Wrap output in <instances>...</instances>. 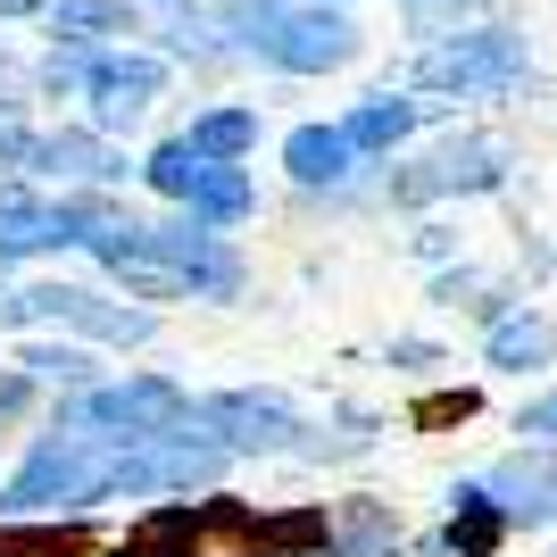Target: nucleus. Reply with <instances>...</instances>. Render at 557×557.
Wrapping results in <instances>:
<instances>
[{"label":"nucleus","mask_w":557,"mask_h":557,"mask_svg":"<svg viewBox=\"0 0 557 557\" xmlns=\"http://www.w3.org/2000/svg\"><path fill=\"white\" fill-rule=\"evenodd\" d=\"M159 92H166V59H150V50H100L92 75H84V100H92V125H100V134L141 125Z\"/></svg>","instance_id":"6e6552de"},{"label":"nucleus","mask_w":557,"mask_h":557,"mask_svg":"<svg viewBox=\"0 0 557 557\" xmlns=\"http://www.w3.org/2000/svg\"><path fill=\"white\" fill-rule=\"evenodd\" d=\"M184 209H191V216H209V225H242V216H258V184L242 175V159H209Z\"/></svg>","instance_id":"dca6fc26"},{"label":"nucleus","mask_w":557,"mask_h":557,"mask_svg":"<svg viewBox=\"0 0 557 557\" xmlns=\"http://www.w3.org/2000/svg\"><path fill=\"white\" fill-rule=\"evenodd\" d=\"M216 233H225V225H209V216H184V225H150V242H159V250L191 275V292H200V300H233V292H242V258H233Z\"/></svg>","instance_id":"9d476101"},{"label":"nucleus","mask_w":557,"mask_h":557,"mask_svg":"<svg viewBox=\"0 0 557 557\" xmlns=\"http://www.w3.org/2000/svg\"><path fill=\"white\" fill-rule=\"evenodd\" d=\"M25 399H34V374H25V367H9V374H0V417H17Z\"/></svg>","instance_id":"393cba45"},{"label":"nucleus","mask_w":557,"mask_h":557,"mask_svg":"<svg viewBox=\"0 0 557 557\" xmlns=\"http://www.w3.org/2000/svg\"><path fill=\"white\" fill-rule=\"evenodd\" d=\"M333 516H258L242 499H166L116 541V557H308Z\"/></svg>","instance_id":"f257e3e1"},{"label":"nucleus","mask_w":557,"mask_h":557,"mask_svg":"<svg viewBox=\"0 0 557 557\" xmlns=\"http://www.w3.org/2000/svg\"><path fill=\"white\" fill-rule=\"evenodd\" d=\"M342 9H349V0H342Z\"/></svg>","instance_id":"c85d7f7f"},{"label":"nucleus","mask_w":557,"mask_h":557,"mask_svg":"<svg viewBox=\"0 0 557 557\" xmlns=\"http://www.w3.org/2000/svg\"><path fill=\"white\" fill-rule=\"evenodd\" d=\"M191 424H200V442H216L225 458L292 449V433H300V417H292L275 392H216V399H191ZM191 424H184V433H191Z\"/></svg>","instance_id":"39448f33"},{"label":"nucleus","mask_w":557,"mask_h":557,"mask_svg":"<svg viewBox=\"0 0 557 557\" xmlns=\"http://www.w3.org/2000/svg\"><path fill=\"white\" fill-rule=\"evenodd\" d=\"M483 491L499 499L508 524H549V516H557V458H549V449H516L508 466H491V474H483Z\"/></svg>","instance_id":"9b49d317"},{"label":"nucleus","mask_w":557,"mask_h":557,"mask_svg":"<svg viewBox=\"0 0 557 557\" xmlns=\"http://www.w3.org/2000/svg\"><path fill=\"white\" fill-rule=\"evenodd\" d=\"M67 424H100V433H125V442H166L191 424V392L166 383V374H134V383H109V392H84Z\"/></svg>","instance_id":"20e7f679"},{"label":"nucleus","mask_w":557,"mask_h":557,"mask_svg":"<svg viewBox=\"0 0 557 557\" xmlns=\"http://www.w3.org/2000/svg\"><path fill=\"white\" fill-rule=\"evenodd\" d=\"M225 34L283 75H333L358 59V25L342 0H225Z\"/></svg>","instance_id":"f03ea898"},{"label":"nucleus","mask_w":557,"mask_h":557,"mask_svg":"<svg viewBox=\"0 0 557 557\" xmlns=\"http://www.w3.org/2000/svg\"><path fill=\"white\" fill-rule=\"evenodd\" d=\"M483 358H491V367H508V374L557 367V317H499L491 342H483Z\"/></svg>","instance_id":"6ab92c4d"},{"label":"nucleus","mask_w":557,"mask_h":557,"mask_svg":"<svg viewBox=\"0 0 557 557\" xmlns=\"http://www.w3.org/2000/svg\"><path fill=\"white\" fill-rule=\"evenodd\" d=\"M516 433H541V442H549V433H557V392H549V399H533V408L516 417Z\"/></svg>","instance_id":"a878e982"},{"label":"nucleus","mask_w":557,"mask_h":557,"mask_svg":"<svg viewBox=\"0 0 557 557\" xmlns=\"http://www.w3.org/2000/svg\"><path fill=\"white\" fill-rule=\"evenodd\" d=\"M67 242H84L75 200H42V191H25V184H0V267L25 258V250H67Z\"/></svg>","instance_id":"1a4fd4ad"},{"label":"nucleus","mask_w":557,"mask_h":557,"mask_svg":"<svg viewBox=\"0 0 557 557\" xmlns=\"http://www.w3.org/2000/svg\"><path fill=\"white\" fill-rule=\"evenodd\" d=\"M499 533H508L499 499H491L483 483H466L458 491V516H449V549H458V557H491V549H499Z\"/></svg>","instance_id":"412c9836"},{"label":"nucleus","mask_w":557,"mask_h":557,"mask_svg":"<svg viewBox=\"0 0 557 557\" xmlns=\"http://www.w3.org/2000/svg\"><path fill=\"white\" fill-rule=\"evenodd\" d=\"M333 557H399V516L383 508V499H349V508H333Z\"/></svg>","instance_id":"f3484780"},{"label":"nucleus","mask_w":557,"mask_h":557,"mask_svg":"<svg viewBox=\"0 0 557 557\" xmlns=\"http://www.w3.org/2000/svg\"><path fill=\"white\" fill-rule=\"evenodd\" d=\"M200 150H191V134H175V141H159V150H150V166H141V175H150V191H166V200H191V184H200Z\"/></svg>","instance_id":"5701e85b"},{"label":"nucleus","mask_w":557,"mask_h":557,"mask_svg":"<svg viewBox=\"0 0 557 557\" xmlns=\"http://www.w3.org/2000/svg\"><path fill=\"white\" fill-rule=\"evenodd\" d=\"M191 150H200V159H250L258 150V109H242V100H233V109H200L191 116Z\"/></svg>","instance_id":"aec40b11"},{"label":"nucleus","mask_w":557,"mask_h":557,"mask_svg":"<svg viewBox=\"0 0 557 557\" xmlns=\"http://www.w3.org/2000/svg\"><path fill=\"white\" fill-rule=\"evenodd\" d=\"M50 42H84V50H109L125 42V34H141L134 0H50Z\"/></svg>","instance_id":"4468645a"},{"label":"nucleus","mask_w":557,"mask_h":557,"mask_svg":"<svg viewBox=\"0 0 557 557\" xmlns=\"http://www.w3.org/2000/svg\"><path fill=\"white\" fill-rule=\"evenodd\" d=\"M0 325H75V333H92V342L134 349V342L159 333V317H150V308H125V300H100L84 283H25V292L0 300Z\"/></svg>","instance_id":"7ed1b4c3"},{"label":"nucleus","mask_w":557,"mask_h":557,"mask_svg":"<svg viewBox=\"0 0 557 557\" xmlns=\"http://www.w3.org/2000/svg\"><path fill=\"white\" fill-rule=\"evenodd\" d=\"M399 9H408L417 25H442V17H458V0H399Z\"/></svg>","instance_id":"bb28decb"},{"label":"nucleus","mask_w":557,"mask_h":557,"mask_svg":"<svg viewBox=\"0 0 557 557\" xmlns=\"http://www.w3.org/2000/svg\"><path fill=\"white\" fill-rule=\"evenodd\" d=\"M17 367L34 374V383H84V374H92V358H84V349H67V342H25Z\"/></svg>","instance_id":"b1692460"},{"label":"nucleus","mask_w":557,"mask_h":557,"mask_svg":"<svg viewBox=\"0 0 557 557\" xmlns=\"http://www.w3.org/2000/svg\"><path fill=\"white\" fill-rule=\"evenodd\" d=\"M84 524H0V557H84Z\"/></svg>","instance_id":"4be33fe9"},{"label":"nucleus","mask_w":557,"mask_h":557,"mask_svg":"<svg viewBox=\"0 0 557 557\" xmlns=\"http://www.w3.org/2000/svg\"><path fill=\"white\" fill-rule=\"evenodd\" d=\"M34 166L59 175V184H116L125 175V159L100 141V125L92 134H34Z\"/></svg>","instance_id":"ddd939ff"},{"label":"nucleus","mask_w":557,"mask_h":557,"mask_svg":"<svg viewBox=\"0 0 557 557\" xmlns=\"http://www.w3.org/2000/svg\"><path fill=\"white\" fill-rule=\"evenodd\" d=\"M283 166H292V184H349V166H358V150H349L342 125H292L283 134Z\"/></svg>","instance_id":"2eb2a0df"},{"label":"nucleus","mask_w":557,"mask_h":557,"mask_svg":"<svg viewBox=\"0 0 557 557\" xmlns=\"http://www.w3.org/2000/svg\"><path fill=\"white\" fill-rule=\"evenodd\" d=\"M508 175V141H491V134H466V141H442L433 159H417L408 175H392V200H449V191H491Z\"/></svg>","instance_id":"0eeeda50"},{"label":"nucleus","mask_w":557,"mask_h":557,"mask_svg":"<svg viewBox=\"0 0 557 557\" xmlns=\"http://www.w3.org/2000/svg\"><path fill=\"white\" fill-rule=\"evenodd\" d=\"M100 267H109L134 300H184L191 292V275L175 267V258L150 242V225H134V233H116V242H100Z\"/></svg>","instance_id":"f8f14e48"},{"label":"nucleus","mask_w":557,"mask_h":557,"mask_svg":"<svg viewBox=\"0 0 557 557\" xmlns=\"http://www.w3.org/2000/svg\"><path fill=\"white\" fill-rule=\"evenodd\" d=\"M50 0H0V17H42Z\"/></svg>","instance_id":"cd10ccee"},{"label":"nucleus","mask_w":557,"mask_h":557,"mask_svg":"<svg viewBox=\"0 0 557 557\" xmlns=\"http://www.w3.org/2000/svg\"><path fill=\"white\" fill-rule=\"evenodd\" d=\"M516 75H524L516 34H458V42H433L417 59V84H433V92H508Z\"/></svg>","instance_id":"423d86ee"},{"label":"nucleus","mask_w":557,"mask_h":557,"mask_svg":"<svg viewBox=\"0 0 557 557\" xmlns=\"http://www.w3.org/2000/svg\"><path fill=\"white\" fill-rule=\"evenodd\" d=\"M342 134H349L358 159H367V150H399V141L417 134V100L408 92H374V100H358V109L342 116Z\"/></svg>","instance_id":"a211bd4d"}]
</instances>
